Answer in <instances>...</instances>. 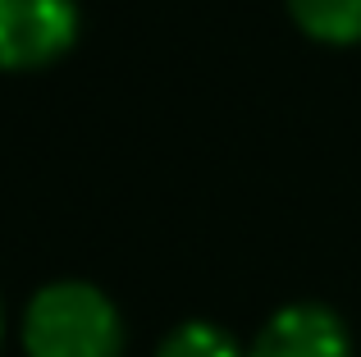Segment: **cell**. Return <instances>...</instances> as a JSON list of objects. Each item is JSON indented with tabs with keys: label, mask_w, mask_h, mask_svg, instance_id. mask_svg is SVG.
<instances>
[{
	"label": "cell",
	"mask_w": 361,
	"mask_h": 357,
	"mask_svg": "<svg viewBox=\"0 0 361 357\" xmlns=\"http://www.w3.org/2000/svg\"><path fill=\"white\" fill-rule=\"evenodd\" d=\"M23 344L32 357H119L123 325L101 289L51 284L27 307Z\"/></svg>",
	"instance_id": "1"
},
{
	"label": "cell",
	"mask_w": 361,
	"mask_h": 357,
	"mask_svg": "<svg viewBox=\"0 0 361 357\" xmlns=\"http://www.w3.org/2000/svg\"><path fill=\"white\" fill-rule=\"evenodd\" d=\"M78 37L73 0H0V64L42 69L60 60Z\"/></svg>",
	"instance_id": "2"
},
{
	"label": "cell",
	"mask_w": 361,
	"mask_h": 357,
	"mask_svg": "<svg viewBox=\"0 0 361 357\" xmlns=\"http://www.w3.org/2000/svg\"><path fill=\"white\" fill-rule=\"evenodd\" d=\"M252 357H353V344L334 312L316 303H298L283 307L261 330Z\"/></svg>",
	"instance_id": "3"
},
{
	"label": "cell",
	"mask_w": 361,
	"mask_h": 357,
	"mask_svg": "<svg viewBox=\"0 0 361 357\" xmlns=\"http://www.w3.org/2000/svg\"><path fill=\"white\" fill-rule=\"evenodd\" d=\"M293 18L307 37L329 46L361 42V0H288Z\"/></svg>",
	"instance_id": "4"
},
{
	"label": "cell",
	"mask_w": 361,
	"mask_h": 357,
	"mask_svg": "<svg viewBox=\"0 0 361 357\" xmlns=\"http://www.w3.org/2000/svg\"><path fill=\"white\" fill-rule=\"evenodd\" d=\"M156 357H238V344L220 330V325H206V321H188L160 344Z\"/></svg>",
	"instance_id": "5"
}]
</instances>
